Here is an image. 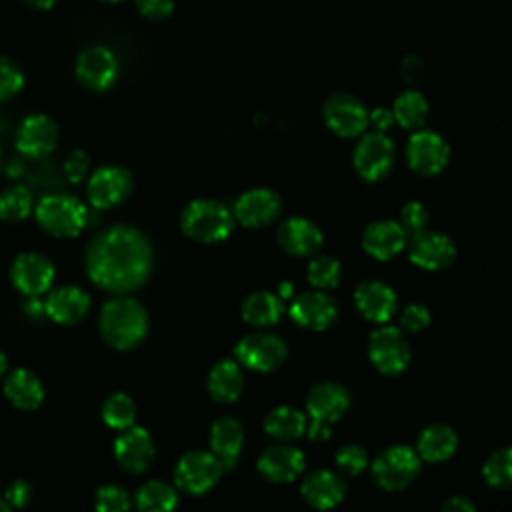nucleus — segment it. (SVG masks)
I'll use <instances>...</instances> for the list:
<instances>
[{"label":"nucleus","mask_w":512,"mask_h":512,"mask_svg":"<svg viewBox=\"0 0 512 512\" xmlns=\"http://www.w3.org/2000/svg\"><path fill=\"white\" fill-rule=\"evenodd\" d=\"M152 264L154 252L148 238L124 224L100 232L86 250L88 278L114 294L138 290L148 280Z\"/></svg>","instance_id":"nucleus-1"},{"label":"nucleus","mask_w":512,"mask_h":512,"mask_svg":"<svg viewBox=\"0 0 512 512\" xmlns=\"http://www.w3.org/2000/svg\"><path fill=\"white\" fill-rule=\"evenodd\" d=\"M98 326L106 344L118 350H130L144 340L148 332V316L138 300L118 296L102 306Z\"/></svg>","instance_id":"nucleus-2"},{"label":"nucleus","mask_w":512,"mask_h":512,"mask_svg":"<svg viewBox=\"0 0 512 512\" xmlns=\"http://www.w3.org/2000/svg\"><path fill=\"white\" fill-rule=\"evenodd\" d=\"M180 226L182 232L192 240L214 244L230 236L234 228V214L218 200L198 198L186 204L182 210Z\"/></svg>","instance_id":"nucleus-3"},{"label":"nucleus","mask_w":512,"mask_h":512,"mask_svg":"<svg viewBox=\"0 0 512 512\" xmlns=\"http://www.w3.org/2000/svg\"><path fill=\"white\" fill-rule=\"evenodd\" d=\"M40 228L58 238H74L88 224V208L74 196L48 194L34 208Z\"/></svg>","instance_id":"nucleus-4"},{"label":"nucleus","mask_w":512,"mask_h":512,"mask_svg":"<svg viewBox=\"0 0 512 512\" xmlns=\"http://www.w3.org/2000/svg\"><path fill=\"white\" fill-rule=\"evenodd\" d=\"M394 142L382 132H364L354 146L352 164L356 174L366 182H378L386 178L394 166Z\"/></svg>","instance_id":"nucleus-5"},{"label":"nucleus","mask_w":512,"mask_h":512,"mask_svg":"<svg viewBox=\"0 0 512 512\" xmlns=\"http://www.w3.org/2000/svg\"><path fill=\"white\" fill-rule=\"evenodd\" d=\"M420 456L408 446H392L372 462V476L384 490L406 488L420 472Z\"/></svg>","instance_id":"nucleus-6"},{"label":"nucleus","mask_w":512,"mask_h":512,"mask_svg":"<svg viewBox=\"0 0 512 512\" xmlns=\"http://www.w3.org/2000/svg\"><path fill=\"white\" fill-rule=\"evenodd\" d=\"M326 128L340 138H356L368 130V108L352 94H332L322 106Z\"/></svg>","instance_id":"nucleus-7"},{"label":"nucleus","mask_w":512,"mask_h":512,"mask_svg":"<svg viewBox=\"0 0 512 512\" xmlns=\"http://www.w3.org/2000/svg\"><path fill=\"white\" fill-rule=\"evenodd\" d=\"M450 160L448 142L432 130H414L406 142V162L420 176L440 174Z\"/></svg>","instance_id":"nucleus-8"},{"label":"nucleus","mask_w":512,"mask_h":512,"mask_svg":"<svg viewBox=\"0 0 512 512\" xmlns=\"http://www.w3.org/2000/svg\"><path fill=\"white\" fill-rule=\"evenodd\" d=\"M120 72V64L116 54L102 44H94L84 48L74 64V74L78 82L92 90V92H104L114 86Z\"/></svg>","instance_id":"nucleus-9"},{"label":"nucleus","mask_w":512,"mask_h":512,"mask_svg":"<svg viewBox=\"0 0 512 512\" xmlns=\"http://www.w3.org/2000/svg\"><path fill=\"white\" fill-rule=\"evenodd\" d=\"M222 472L224 466L212 452L192 450L178 460L174 482L188 494H204L220 480Z\"/></svg>","instance_id":"nucleus-10"},{"label":"nucleus","mask_w":512,"mask_h":512,"mask_svg":"<svg viewBox=\"0 0 512 512\" xmlns=\"http://www.w3.org/2000/svg\"><path fill=\"white\" fill-rule=\"evenodd\" d=\"M368 356L382 374H400L410 362V348L404 332L396 326L376 328L368 340Z\"/></svg>","instance_id":"nucleus-11"},{"label":"nucleus","mask_w":512,"mask_h":512,"mask_svg":"<svg viewBox=\"0 0 512 512\" xmlns=\"http://www.w3.org/2000/svg\"><path fill=\"white\" fill-rule=\"evenodd\" d=\"M236 360L256 372H272L276 370L288 354L284 340L276 334L254 332L244 336L234 348Z\"/></svg>","instance_id":"nucleus-12"},{"label":"nucleus","mask_w":512,"mask_h":512,"mask_svg":"<svg viewBox=\"0 0 512 512\" xmlns=\"http://www.w3.org/2000/svg\"><path fill=\"white\" fill-rule=\"evenodd\" d=\"M132 192V174L116 164L94 170L86 184L88 200L98 210H108L122 204Z\"/></svg>","instance_id":"nucleus-13"},{"label":"nucleus","mask_w":512,"mask_h":512,"mask_svg":"<svg viewBox=\"0 0 512 512\" xmlns=\"http://www.w3.org/2000/svg\"><path fill=\"white\" fill-rule=\"evenodd\" d=\"M58 144V126L46 114H28L16 130V148L26 158H44Z\"/></svg>","instance_id":"nucleus-14"},{"label":"nucleus","mask_w":512,"mask_h":512,"mask_svg":"<svg viewBox=\"0 0 512 512\" xmlns=\"http://www.w3.org/2000/svg\"><path fill=\"white\" fill-rule=\"evenodd\" d=\"M54 276H56L54 264L38 252L20 254L14 260L12 270H10L12 284L24 296H30V298H36V296L44 294L52 286Z\"/></svg>","instance_id":"nucleus-15"},{"label":"nucleus","mask_w":512,"mask_h":512,"mask_svg":"<svg viewBox=\"0 0 512 512\" xmlns=\"http://www.w3.org/2000/svg\"><path fill=\"white\" fill-rule=\"evenodd\" d=\"M156 446L148 430L140 426H130L122 430V434L114 442V458L116 462L132 474H140L150 468L154 462Z\"/></svg>","instance_id":"nucleus-16"},{"label":"nucleus","mask_w":512,"mask_h":512,"mask_svg":"<svg viewBox=\"0 0 512 512\" xmlns=\"http://www.w3.org/2000/svg\"><path fill=\"white\" fill-rule=\"evenodd\" d=\"M282 210L280 196L270 188H252L234 204V218L246 228H262L272 224Z\"/></svg>","instance_id":"nucleus-17"},{"label":"nucleus","mask_w":512,"mask_h":512,"mask_svg":"<svg viewBox=\"0 0 512 512\" xmlns=\"http://www.w3.org/2000/svg\"><path fill=\"white\" fill-rule=\"evenodd\" d=\"M412 264L424 270H442L452 264L456 256V246L450 236L442 232H428L422 230L412 236L408 248Z\"/></svg>","instance_id":"nucleus-18"},{"label":"nucleus","mask_w":512,"mask_h":512,"mask_svg":"<svg viewBox=\"0 0 512 512\" xmlns=\"http://www.w3.org/2000/svg\"><path fill=\"white\" fill-rule=\"evenodd\" d=\"M338 304L324 292H304L290 304V316L296 324L310 330H326L338 320Z\"/></svg>","instance_id":"nucleus-19"},{"label":"nucleus","mask_w":512,"mask_h":512,"mask_svg":"<svg viewBox=\"0 0 512 512\" xmlns=\"http://www.w3.org/2000/svg\"><path fill=\"white\" fill-rule=\"evenodd\" d=\"M304 454L294 448V446H286V444H276L266 448L260 458H258V472L276 484H286L292 482L296 476H300V472L304 470Z\"/></svg>","instance_id":"nucleus-20"},{"label":"nucleus","mask_w":512,"mask_h":512,"mask_svg":"<svg viewBox=\"0 0 512 512\" xmlns=\"http://www.w3.org/2000/svg\"><path fill=\"white\" fill-rule=\"evenodd\" d=\"M350 406L348 390L336 382L316 384L306 398V410L310 420L332 424L344 416Z\"/></svg>","instance_id":"nucleus-21"},{"label":"nucleus","mask_w":512,"mask_h":512,"mask_svg":"<svg viewBox=\"0 0 512 512\" xmlns=\"http://www.w3.org/2000/svg\"><path fill=\"white\" fill-rule=\"evenodd\" d=\"M354 304L366 320L376 324L388 322L398 306L394 290L378 280L362 282L354 292Z\"/></svg>","instance_id":"nucleus-22"},{"label":"nucleus","mask_w":512,"mask_h":512,"mask_svg":"<svg viewBox=\"0 0 512 512\" xmlns=\"http://www.w3.org/2000/svg\"><path fill=\"white\" fill-rule=\"evenodd\" d=\"M406 232L400 222L376 220L362 234V248L376 260H390L406 246Z\"/></svg>","instance_id":"nucleus-23"},{"label":"nucleus","mask_w":512,"mask_h":512,"mask_svg":"<svg viewBox=\"0 0 512 512\" xmlns=\"http://www.w3.org/2000/svg\"><path fill=\"white\" fill-rule=\"evenodd\" d=\"M278 244L292 256H310L322 244L320 228L302 216L286 218L278 228Z\"/></svg>","instance_id":"nucleus-24"},{"label":"nucleus","mask_w":512,"mask_h":512,"mask_svg":"<svg viewBox=\"0 0 512 512\" xmlns=\"http://www.w3.org/2000/svg\"><path fill=\"white\" fill-rule=\"evenodd\" d=\"M304 500L318 510H330L336 504H340V500L346 494V482L340 474L330 472V470H316L312 474H308L302 482L300 488Z\"/></svg>","instance_id":"nucleus-25"},{"label":"nucleus","mask_w":512,"mask_h":512,"mask_svg":"<svg viewBox=\"0 0 512 512\" xmlns=\"http://www.w3.org/2000/svg\"><path fill=\"white\" fill-rule=\"evenodd\" d=\"M90 310V296L78 288V286H62L54 292H50L44 312L56 322V324H76L80 322Z\"/></svg>","instance_id":"nucleus-26"},{"label":"nucleus","mask_w":512,"mask_h":512,"mask_svg":"<svg viewBox=\"0 0 512 512\" xmlns=\"http://www.w3.org/2000/svg\"><path fill=\"white\" fill-rule=\"evenodd\" d=\"M244 446V428L232 416L218 418L210 428L212 454L222 462L224 470L232 468Z\"/></svg>","instance_id":"nucleus-27"},{"label":"nucleus","mask_w":512,"mask_h":512,"mask_svg":"<svg viewBox=\"0 0 512 512\" xmlns=\"http://www.w3.org/2000/svg\"><path fill=\"white\" fill-rule=\"evenodd\" d=\"M4 396L20 410H34L44 400V388L34 372L16 368L4 380Z\"/></svg>","instance_id":"nucleus-28"},{"label":"nucleus","mask_w":512,"mask_h":512,"mask_svg":"<svg viewBox=\"0 0 512 512\" xmlns=\"http://www.w3.org/2000/svg\"><path fill=\"white\" fill-rule=\"evenodd\" d=\"M458 446L456 432L446 424H430L424 428L416 442V454L424 462H444Z\"/></svg>","instance_id":"nucleus-29"},{"label":"nucleus","mask_w":512,"mask_h":512,"mask_svg":"<svg viewBox=\"0 0 512 512\" xmlns=\"http://www.w3.org/2000/svg\"><path fill=\"white\" fill-rule=\"evenodd\" d=\"M244 390V376L234 360H220L208 374V392L216 402L230 404L240 398Z\"/></svg>","instance_id":"nucleus-30"},{"label":"nucleus","mask_w":512,"mask_h":512,"mask_svg":"<svg viewBox=\"0 0 512 512\" xmlns=\"http://www.w3.org/2000/svg\"><path fill=\"white\" fill-rule=\"evenodd\" d=\"M306 426H308L306 414L294 406H276L264 418L266 434L280 442H290L300 438L306 432Z\"/></svg>","instance_id":"nucleus-31"},{"label":"nucleus","mask_w":512,"mask_h":512,"mask_svg":"<svg viewBox=\"0 0 512 512\" xmlns=\"http://www.w3.org/2000/svg\"><path fill=\"white\" fill-rule=\"evenodd\" d=\"M390 110H392L394 122L398 126L414 132V130L424 128V124L428 120L430 106L422 92H418L416 88H408L396 96Z\"/></svg>","instance_id":"nucleus-32"},{"label":"nucleus","mask_w":512,"mask_h":512,"mask_svg":"<svg viewBox=\"0 0 512 512\" xmlns=\"http://www.w3.org/2000/svg\"><path fill=\"white\" fill-rule=\"evenodd\" d=\"M284 314V304L278 294L254 292L242 302V318L258 328L276 324Z\"/></svg>","instance_id":"nucleus-33"},{"label":"nucleus","mask_w":512,"mask_h":512,"mask_svg":"<svg viewBox=\"0 0 512 512\" xmlns=\"http://www.w3.org/2000/svg\"><path fill=\"white\" fill-rule=\"evenodd\" d=\"M134 504L138 512H174L178 494L170 484L162 480H150L138 488Z\"/></svg>","instance_id":"nucleus-34"},{"label":"nucleus","mask_w":512,"mask_h":512,"mask_svg":"<svg viewBox=\"0 0 512 512\" xmlns=\"http://www.w3.org/2000/svg\"><path fill=\"white\" fill-rule=\"evenodd\" d=\"M102 420L112 430H120V432L134 426V420H136L134 400L122 392L110 394L102 404Z\"/></svg>","instance_id":"nucleus-35"},{"label":"nucleus","mask_w":512,"mask_h":512,"mask_svg":"<svg viewBox=\"0 0 512 512\" xmlns=\"http://www.w3.org/2000/svg\"><path fill=\"white\" fill-rule=\"evenodd\" d=\"M32 208V192L26 186H10L0 192V220L20 222L30 216Z\"/></svg>","instance_id":"nucleus-36"},{"label":"nucleus","mask_w":512,"mask_h":512,"mask_svg":"<svg viewBox=\"0 0 512 512\" xmlns=\"http://www.w3.org/2000/svg\"><path fill=\"white\" fill-rule=\"evenodd\" d=\"M484 480L494 488L512 486V446L492 452L482 466Z\"/></svg>","instance_id":"nucleus-37"},{"label":"nucleus","mask_w":512,"mask_h":512,"mask_svg":"<svg viewBox=\"0 0 512 512\" xmlns=\"http://www.w3.org/2000/svg\"><path fill=\"white\" fill-rule=\"evenodd\" d=\"M306 276L312 286H316L320 290H328V288L338 286L342 268H340L338 260H334L330 256H318V258L310 260Z\"/></svg>","instance_id":"nucleus-38"},{"label":"nucleus","mask_w":512,"mask_h":512,"mask_svg":"<svg viewBox=\"0 0 512 512\" xmlns=\"http://www.w3.org/2000/svg\"><path fill=\"white\" fill-rule=\"evenodd\" d=\"M24 88L22 68L8 56H0V104L12 100Z\"/></svg>","instance_id":"nucleus-39"},{"label":"nucleus","mask_w":512,"mask_h":512,"mask_svg":"<svg viewBox=\"0 0 512 512\" xmlns=\"http://www.w3.org/2000/svg\"><path fill=\"white\" fill-rule=\"evenodd\" d=\"M94 506H96V512H128L130 496L122 486L106 484L96 492Z\"/></svg>","instance_id":"nucleus-40"},{"label":"nucleus","mask_w":512,"mask_h":512,"mask_svg":"<svg viewBox=\"0 0 512 512\" xmlns=\"http://www.w3.org/2000/svg\"><path fill=\"white\" fill-rule=\"evenodd\" d=\"M336 466L342 474H348V476H358L366 470L368 466V454L364 448L356 446V444H348V446H342L338 452H336Z\"/></svg>","instance_id":"nucleus-41"},{"label":"nucleus","mask_w":512,"mask_h":512,"mask_svg":"<svg viewBox=\"0 0 512 512\" xmlns=\"http://www.w3.org/2000/svg\"><path fill=\"white\" fill-rule=\"evenodd\" d=\"M426 224H428V210L422 202L418 200H412V202H406L400 210V226L404 228L406 234H418L422 230H426Z\"/></svg>","instance_id":"nucleus-42"},{"label":"nucleus","mask_w":512,"mask_h":512,"mask_svg":"<svg viewBox=\"0 0 512 512\" xmlns=\"http://www.w3.org/2000/svg\"><path fill=\"white\" fill-rule=\"evenodd\" d=\"M400 324L406 332H420L430 324V312L422 304H410L402 310Z\"/></svg>","instance_id":"nucleus-43"},{"label":"nucleus","mask_w":512,"mask_h":512,"mask_svg":"<svg viewBox=\"0 0 512 512\" xmlns=\"http://www.w3.org/2000/svg\"><path fill=\"white\" fill-rule=\"evenodd\" d=\"M88 170H90V156L84 150H74L64 162V172H66L68 180L74 184L82 182L84 176L88 174Z\"/></svg>","instance_id":"nucleus-44"},{"label":"nucleus","mask_w":512,"mask_h":512,"mask_svg":"<svg viewBox=\"0 0 512 512\" xmlns=\"http://www.w3.org/2000/svg\"><path fill=\"white\" fill-rule=\"evenodd\" d=\"M134 4L148 20H164L174 10V0H134Z\"/></svg>","instance_id":"nucleus-45"},{"label":"nucleus","mask_w":512,"mask_h":512,"mask_svg":"<svg viewBox=\"0 0 512 512\" xmlns=\"http://www.w3.org/2000/svg\"><path fill=\"white\" fill-rule=\"evenodd\" d=\"M400 76L408 86H418L426 76V66L418 56H406L400 64Z\"/></svg>","instance_id":"nucleus-46"},{"label":"nucleus","mask_w":512,"mask_h":512,"mask_svg":"<svg viewBox=\"0 0 512 512\" xmlns=\"http://www.w3.org/2000/svg\"><path fill=\"white\" fill-rule=\"evenodd\" d=\"M32 498V486L26 480H16L8 486L4 500L12 506V508H24Z\"/></svg>","instance_id":"nucleus-47"},{"label":"nucleus","mask_w":512,"mask_h":512,"mask_svg":"<svg viewBox=\"0 0 512 512\" xmlns=\"http://www.w3.org/2000/svg\"><path fill=\"white\" fill-rule=\"evenodd\" d=\"M394 114L390 108H374V110H368V126L374 130V132H382L386 134L392 126H394Z\"/></svg>","instance_id":"nucleus-48"},{"label":"nucleus","mask_w":512,"mask_h":512,"mask_svg":"<svg viewBox=\"0 0 512 512\" xmlns=\"http://www.w3.org/2000/svg\"><path fill=\"white\" fill-rule=\"evenodd\" d=\"M306 432H308L310 440L322 442V440H326L330 436V424H324V422H318V420H308Z\"/></svg>","instance_id":"nucleus-49"},{"label":"nucleus","mask_w":512,"mask_h":512,"mask_svg":"<svg viewBox=\"0 0 512 512\" xmlns=\"http://www.w3.org/2000/svg\"><path fill=\"white\" fill-rule=\"evenodd\" d=\"M440 512H476V508L472 506L470 500H466L462 496H454V498L446 500V504L442 506Z\"/></svg>","instance_id":"nucleus-50"},{"label":"nucleus","mask_w":512,"mask_h":512,"mask_svg":"<svg viewBox=\"0 0 512 512\" xmlns=\"http://www.w3.org/2000/svg\"><path fill=\"white\" fill-rule=\"evenodd\" d=\"M26 4L36 8V10H48L56 4V0H26Z\"/></svg>","instance_id":"nucleus-51"},{"label":"nucleus","mask_w":512,"mask_h":512,"mask_svg":"<svg viewBox=\"0 0 512 512\" xmlns=\"http://www.w3.org/2000/svg\"><path fill=\"white\" fill-rule=\"evenodd\" d=\"M6 368H8V360H6L4 352H0V378L6 374Z\"/></svg>","instance_id":"nucleus-52"},{"label":"nucleus","mask_w":512,"mask_h":512,"mask_svg":"<svg viewBox=\"0 0 512 512\" xmlns=\"http://www.w3.org/2000/svg\"><path fill=\"white\" fill-rule=\"evenodd\" d=\"M0 512H12V506L6 500H0Z\"/></svg>","instance_id":"nucleus-53"},{"label":"nucleus","mask_w":512,"mask_h":512,"mask_svg":"<svg viewBox=\"0 0 512 512\" xmlns=\"http://www.w3.org/2000/svg\"><path fill=\"white\" fill-rule=\"evenodd\" d=\"M100 2H106V4H116V2H122V0H100Z\"/></svg>","instance_id":"nucleus-54"},{"label":"nucleus","mask_w":512,"mask_h":512,"mask_svg":"<svg viewBox=\"0 0 512 512\" xmlns=\"http://www.w3.org/2000/svg\"><path fill=\"white\" fill-rule=\"evenodd\" d=\"M0 166H2V148H0Z\"/></svg>","instance_id":"nucleus-55"}]
</instances>
